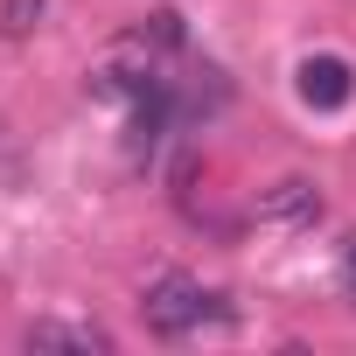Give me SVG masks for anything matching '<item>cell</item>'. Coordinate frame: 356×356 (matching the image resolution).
I'll list each match as a JSON object with an SVG mask.
<instances>
[{"label": "cell", "mask_w": 356, "mask_h": 356, "mask_svg": "<svg viewBox=\"0 0 356 356\" xmlns=\"http://www.w3.org/2000/svg\"><path fill=\"white\" fill-rule=\"evenodd\" d=\"M342 273H349V286H356V238L342 245Z\"/></svg>", "instance_id": "8992f818"}, {"label": "cell", "mask_w": 356, "mask_h": 356, "mask_svg": "<svg viewBox=\"0 0 356 356\" xmlns=\"http://www.w3.org/2000/svg\"><path fill=\"white\" fill-rule=\"evenodd\" d=\"M22 342H29V349H77V356H105V349H112V335L91 328V321H29Z\"/></svg>", "instance_id": "5b68a950"}, {"label": "cell", "mask_w": 356, "mask_h": 356, "mask_svg": "<svg viewBox=\"0 0 356 356\" xmlns=\"http://www.w3.org/2000/svg\"><path fill=\"white\" fill-rule=\"evenodd\" d=\"M300 98H307L314 112H342V105L356 98V70H349L342 56H307V63H300Z\"/></svg>", "instance_id": "277c9868"}, {"label": "cell", "mask_w": 356, "mask_h": 356, "mask_svg": "<svg viewBox=\"0 0 356 356\" xmlns=\"http://www.w3.org/2000/svg\"><path fill=\"white\" fill-rule=\"evenodd\" d=\"M84 91H91L98 105H140V98H154L161 77H154V49H147V35L112 42V49L84 70Z\"/></svg>", "instance_id": "7a4b0ae2"}, {"label": "cell", "mask_w": 356, "mask_h": 356, "mask_svg": "<svg viewBox=\"0 0 356 356\" xmlns=\"http://www.w3.org/2000/svg\"><path fill=\"white\" fill-rule=\"evenodd\" d=\"M231 307H224V293H210L203 280H189V273H161V280H147V293H140V321L154 328V335H196V328H210V321H224Z\"/></svg>", "instance_id": "6da1fadb"}, {"label": "cell", "mask_w": 356, "mask_h": 356, "mask_svg": "<svg viewBox=\"0 0 356 356\" xmlns=\"http://www.w3.org/2000/svg\"><path fill=\"white\" fill-rule=\"evenodd\" d=\"M314 217H321V182H314V175H280L273 189H259V224L307 231Z\"/></svg>", "instance_id": "3957f363"}]
</instances>
